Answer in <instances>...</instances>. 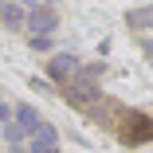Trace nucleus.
<instances>
[{
	"mask_svg": "<svg viewBox=\"0 0 153 153\" xmlns=\"http://www.w3.org/2000/svg\"><path fill=\"white\" fill-rule=\"evenodd\" d=\"M122 137H126V141H149V137H153V122H149L145 114H126Z\"/></svg>",
	"mask_w": 153,
	"mask_h": 153,
	"instance_id": "1",
	"label": "nucleus"
},
{
	"mask_svg": "<svg viewBox=\"0 0 153 153\" xmlns=\"http://www.w3.org/2000/svg\"><path fill=\"white\" fill-rule=\"evenodd\" d=\"M27 24H32L36 32H55L59 27V12L51 4H32L27 8Z\"/></svg>",
	"mask_w": 153,
	"mask_h": 153,
	"instance_id": "2",
	"label": "nucleus"
},
{
	"mask_svg": "<svg viewBox=\"0 0 153 153\" xmlns=\"http://www.w3.org/2000/svg\"><path fill=\"white\" fill-rule=\"evenodd\" d=\"M75 55H55V59H47V75L51 79H59V82H63V79H71L75 75Z\"/></svg>",
	"mask_w": 153,
	"mask_h": 153,
	"instance_id": "3",
	"label": "nucleus"
},
{
	"mask_svg": "<svg viewBox=\"0 0 153 153\" xmlns=\"http://www.w3.org/2000/svg\"><path fill=\"white\" fill-rule=\"evenodd\" d=\"M32 153H59V149H55V130H51V126H39V134H36V141H32Z\"/></svg>",
	"mask_w": 153,
	"mask_h": 153,
	"instance_id": "4",
	"label": "nucleus"
},
{
	"mask_svg": "<svg viewBox=\"0 0 153 153\" xmlns=\"http://www.w3.org/2000/svg\"><path fill=\"white\" fill-rule=\"evenodd\" d=\"M16 122H20V130H39V114L32 106H16Z\"/></svg>",
	"mask_w": 153,
	"mask_h": 153,
	"instance_id": "5",
	"label": "nucleus"
},
{
	"mask_svg": "<svg viewBox=\"0 0 153 153\" xmlns=\"http://www.w3.org/2000/svg\"><path fill=\"white\" fill-rule=\"evenodd\" d=\"M130 24H134V27H145V32H153V8H137V12H130Z\"/></svg>",
	"mask_w": 153,
	"mask_h": 153,
	"instance_id": "6",
	"label": "nucleus"
},
{
	"mask_svg": "<svg viewBox=\"0 0 153 153\" xmlns=\"http://www.w3.org/2000/svg\"><path fill=\"white\" fill-rule=\"evenodd\" d=\"M145 51H149V55H153V43H149V39H145Z\"/></svg>",
	"mask_w": 153,
	"mask_h": 153,
	"instance_id": "7",
	"label": "nucleus"
},
{
	"mask_svg": "<svg viewBox=\"0 0 153 153\" xmlns=\"http://www.w3.org/2000/svg\"><path fill=\"white\" fill-rule=\"evenodd\" d=\"M12 153H20V149H12Z\"/></svg>",
	"mask_w": 153,
	"mask_h": 153,
	"instance_id": "8",
	"label": "nucleus"
}]
</instances>
